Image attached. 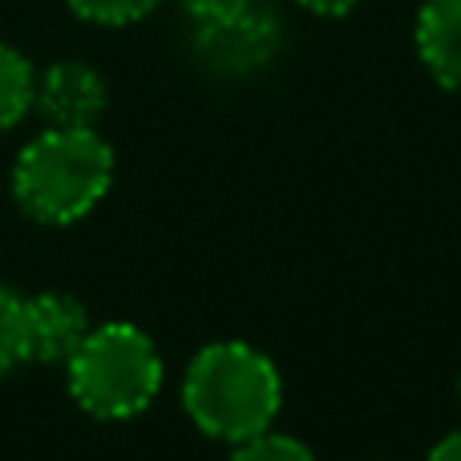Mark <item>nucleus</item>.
I'll list each match as a JSON object with an SVG mask.
<instances>
[{"label": "nucleus", "mask_w": 461, "mask_h": 461, "mask_svg": "<svg viewBox=\"0 0 461 461\" xmlns=\"http://www.w3.org/2000/svg\"><path fill=\"white\" fill-rule=\"evenodd\" d=\"M284 401L279 368L267 352L247 340L207 344L191 360L183 381V405L207 438L239 446L271 429Z\"/></svg>", "instance_id": "f257e3e1"}, {"label": "nucleus", "mask_w": 461, "mask_h": 461, "mask_svg": "<svg viewBox=\"0 0 461 461\" xmlns=\"http://www.w3.org/2000/svg\"><path fill=\"white\" fill-rule=\"evenodd\" d=\"M113 183V150L97 130L49 126L21 150L13 194L37 223L65 227L86 219Z\"/></svg>", "instance_id": "f03ea898"}, {"label": "nucleus", "mask_w": 461, "mask_h": 461, "mask_svg": "<svg viewBox=\"0 0 461 461\" xmlns=\"http://www.w3.org/2000/svg\"><path fill=\"white\" fill-rule=\"evenodd\" d=\"M69 393L86 413L126 421L150 409L162 389V357L134 324H102L69 357Z\"/></svg>", "instance_id": "7ed1b4c3"}, {"label": "nucleus", "mask_w": 461, "mask_h": 461, "mask_svg": "<svg viewBox=\"0 0 461 461\" xmlns=\"http://www.w3.org/2000/svg\"><path fill=\"white\" fill-rule=\"evenodd\" d=\"M279 41H284L279 16L263 5H251L243 13L227 16V21L199 24L194 53L211 73L247 77V73H259L263 65H271V57L279 53Z\"/></svg>", "instance_id": "20e7f679"}, {"label": "nucleus", "mask_w": 461, "mask_h": 461, "mask_svg": "<svg viewBox=\"0 0 461 461\" xmlns=\"http://www.w3.org/2000/svg\"><path fill=\"white\" fill-rule=\"evenodd\" d=\"M32 105L49 126H69V130H94L97 118L110 105L105 81L94 65L86 61H57L37 77V97Z\"/></svg>", "instance_id": "39448f33"}, {"label": "nucleus", "mask_w": 461, "mask_h": 461, "mask_svg": "<svg viewBox=\"0 0 461 461\" xmlns=\"http://www.w3.org/2000/svg\"><path fill=\"white\" fill-rule=\"evenodd\" d=\"M29 303V352L37 365H69L77 344L89 336V316L81 300L65 292L32 295Z\"/></svg>", "instance_id": "423d86ee"}, {"label": "nucleus", "mask_w": 461, "mask_h": 461, "mask_svg": "<svg viewBox=\"0 0 461 461\" xmlns=\"http://www.w3.org/2000/svg\"><path fill=\"white\" fill-rule=\"evenodd\" d=\"M417 53L433 81L461 89V0H425L417 13Z\"/></svg>", "instance_id": "0eeeda50"}, {"label": "nucleus", "mask_w": 461, "mask_h": 461, "mask_svg": "<svg viewBox=\"0 0 461 461\" xmlns=\"http://www.w3.org/2000/svg\"><path fill=\"white\" fill-rule=\"evenodd\" d=\"M37 97V73L29 57H21L13 45H0V134L24 122Z\"/></svg>", "instance_id": "6e6552de"}, {"label": "nucleus", "mask_w": 461, "mask_h": 461, "mask_svg": "<svg viewBox=\"0 0 461 461\" xmlns=\"http://www.w3.org/2000/svg\"><path fill=\"white\" fill-rule=\"evenodd\" d=\"M29 303L0 287V376L29 365Z\"/></svg>", "instance_id": "1a4fd4ad"}, {"label": "nucleus", "mask_w": 461, "mask_h": 461, "mask_svg": "<svg viewBox=\"0 0 461 461\" xmlns=\"http://www.w3.org/2000/svg\"><path fill=\"white\" fill-rule=\"evenodd\" d=\"M227 461H316L312 449L303 441L287 438V433H259V438H247L235 446V454Z\"/></svg>", "instance_id": "9d476101"}, {"label": "nucleus", "mask_w": 461, "mask_h": 461, "mask_svg": "<svg viewBox=\"0 0 461 461\" xmlns=\"http://www.w3.org/2000/svg\"><path fill=\"white\" fill-rule=\"evenodd\" d=\"M69 8L89 24H134L158 8V0H69Z\"/></svg>", "instance_id": "9b49d317"}, {"label": "nucleus", "mask_w": 461, "mask_h": 461, "mask_svg": "<svg viewBox=\"0 0 461 461\" xmlns=\"http://www.w3.org/2000/svg\"><path fill=\"white\" fill-rule=\"evenodd\" d=\"M255 0H183V8L194 16V24H211V21H227V16L251 8Z\"/></svg>", "instance_id": "f8f14e48"}, {"label": "nucleus", "mask_w": 461, "mask_h": 461, "mask_svg": "<svg viewBox=\"0 0 461 461\" xmlns=\"http://www.w3.org/2000/svg\"><path fill=\"white\" fill-rule=\"evenodd\" d=\"M429 461H461V429H454L449 438H441L438 446H433Z\"/></svg>", "instance_id": "ddd939ff"}, {"label": "nucleus", "mask_w": 461, "mask_h": 461, "mask_svg": "<svg viewBox=\"0 0 461 461\" xmlns=\"http://www.w3.org/2000/svg\"><path fill=\"white\" fill-rule=\"evenodd\" d=\"M300 5L320 16H344L348 8H357V0H300Z\"/></svg>", "instance_id": "4468645a"}]
</instances>
